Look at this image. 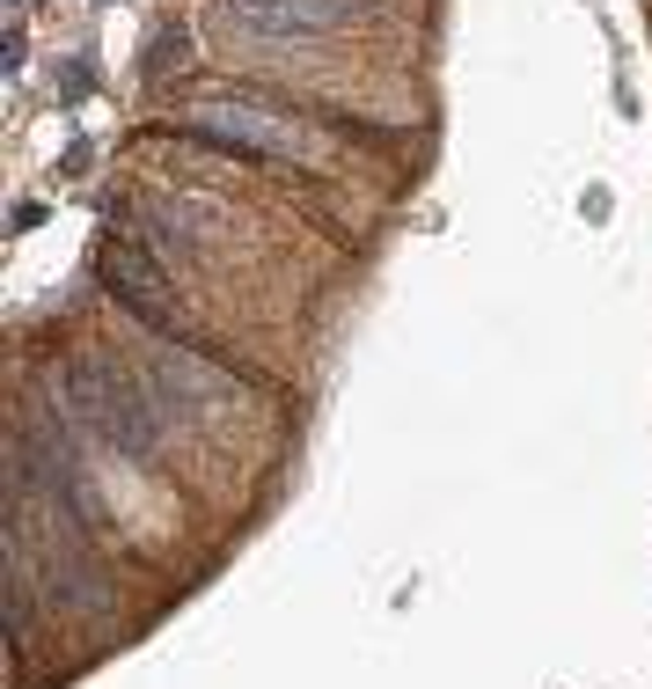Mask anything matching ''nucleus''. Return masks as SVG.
Here are the masks:
<instances>
[{"label": "nucleus", "mask_w": 652, "mask_h": 689, "mask_svg": "<svg viewBox=\"0 0 652 689\" xmlns=\"http://www.w3.org/2000/svg\"><path fill=\"white\" fill-rule=\"evenodd\" d=\"M221 15L257 38H323L352 15V0H221Z\"/></svg>", "instance_id": "3"}, {"label": "nucleus", "mask_w": 652, "mask_h": 689, "mask_svg": "<svg viewBox=\"0 0 652 689\" xmlns=\"http://www.w3.org/2000/svg\"><path fill=\"white\" fill-rule=\"evenodd\" d=\"M60 382H66L60 411H66L74 433H88V441L110 447V455L154 463V447L169 441V411L154 404V389H147L140 374H125V367H110V360H66Z\"/></svg>", "instance_id": "1"}, {"label": "nucleus", "mask_w": 652, "mask_h": 689, "mask_svg": "<svg viewBox=\"0 0 652 689\" xmlns=\"http://www.w3.org/2000/svg\"><path fill=\"white\" fill-rule=\"evenodd\" d=\"M184 125L199 140H221V147H235V155H257V162H323L316 140H301L286 118H271L257 103H199Z\"/></svg>", "instance_id": "2"}, {"label": "nucleus", "mask_w": 652, "mask_h": 689, "mask_svg": "<svg viewBox=\"0 0 652 689\" xmlns=\"http://www.w3.org/2000/svg\"><path fill=\"white\" fill-rule=\"evenodd\" d=\"M184 60H191V38H184V30H162L154 52H147V82H162L169 66H184Z\"/></svg>", "instance_id": "4"}]
</instances>
